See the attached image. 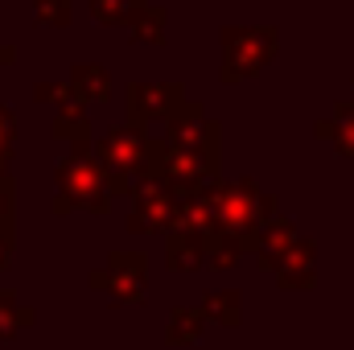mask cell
I'll return each instance as SVG.
<instances>
[{
  "mask_svg": "<svg viewBox=\"0 0 354 350\" xmlns=\"http://www.w3.org/2000/svg\"><path fill=\"white\" fill-rule=\"evenodd\" d=\"M198 330H202V317H194L189 309H177V317H174V342H198Z\"/></svg>",
  "mask_w": 354,
  "mask_h": 350,
  "instance_id": "cell-1",
  "label": "cell"
}]
</instances>
